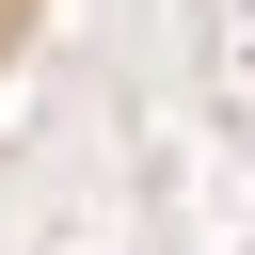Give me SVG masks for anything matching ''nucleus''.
Masks as SVG:
<instances>
[{"label": "nucleus", "instance_id": "1", "mask_svg": "<svg viewBox=\"0 0 255 255\" xmlns=\"http://www.w3.org/2000/svg\"><path fill=\"white\" fill-rule=\"evenodd\" d=\"M32 16H48V0H0V64H16V48H32Z\"/></svg>", "mask_w": 255, "mask_h": 255}]
</instances>
